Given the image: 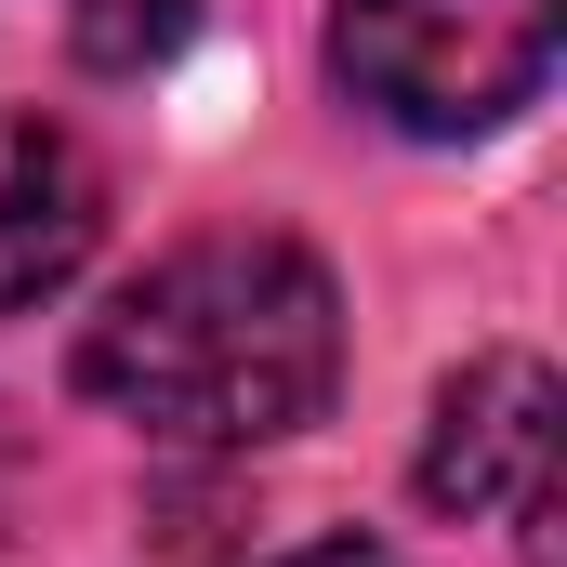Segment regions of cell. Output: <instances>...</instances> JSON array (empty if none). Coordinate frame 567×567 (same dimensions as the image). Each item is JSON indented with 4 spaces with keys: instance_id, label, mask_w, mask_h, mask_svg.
<instances>
[{
    "instance_id": "4",
    "label": "cell",
    "mask_w": 567,
    "mask_h": 567,
    "mask_svg": "<svg viewBox=\"0 0 567 567\" xmlns=\"http://www.w3.org/2000/svg\"><path fill=\"white\" fill-rule=\"evenodd\" d=\"M106 238V172L93 145L40 106H0V317L53 303Z\"/></svg>"
},
{
    "instance_id": "2",
    "label": "cell",
    "mask_w": 567,
    "mask_h": 567,
    "mask_svg": "<svg viewBox=\"0 0 567 567\" xmlns=\"http://www.w3.org/2000/svg\"><path fill=\"white\" fill-rule=\"evenodd\" d=\"M567 0H330V80L383 120V133H502L515 106H542L555 80Z\"/></svg>"
},
{
    "instance_id": "3",
    "label": "cell",
    "mask_w": 567,
    "mask_h": 567,
    "mask_svg": "<svg viewBox=\"0 0 567 567\" xmlns=\"http://www.w3.org/2000/svg\"><path fill=\"white\" fill-rule=\"evenodd\" d=\"M555 423H567V396H555V370L528 357V343H502V357H462L449 383H435V423H423V502L435 515H542L555 502Z\"/></svg>"
},
{
    "instance_id": "5",
    "label": "cell",
    "mask_w": 567,
    "mask_h": 567,
    "mask_svg": "<svg viewBox=\"0 0 567 567\" xmlns=\"http://www.w3.org/2000/svg\"><path fill=\"white\" fill-rule=\"evenodd\" d=\"M185 27H198V0H66V53L93 80H145Z\"/></svg>"
},
{
    "instance_id": "1",
    "label": "cell",
    "mask_w": 567,
    "mask_h": 567,
    "mask_svg": "<svg viewBox=\"0 0 567 567\" xmlns=\"http://www.w3.org/2000/svg\"><path fill=\"white\" fill-rule=\"evenodd\" d=\"M80 396L158 449H278L343 396V290L303 238H185L80 330Z\"/></svg>"
},
{
    "instance_id": "6",
    "label": "cell",
    "mask_w": 567,
    "mask_h": 567,
    "mask_svg": "<svg viewBox=\"0 0 567 567\" xmlns=\"http://www.w3.org/2000/svg\"><path fill=\"white\" fill-rule=\"evenodd\" d=\"M278 567H410V555H383V542H303V555H278Z\"/></svg>"
}]
</instances>
